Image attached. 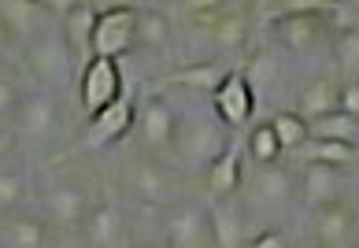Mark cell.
<instances>
[{
	"mask_svg": "<svg viewBox=\"0 0 359 248\" xmlns=\"http://www.w3.org/2000/svg\"><path fill=\"white\" fill-rule=\"evenodd\" d=\"M226 145H230V137H226V126L219 119L201 111H185L178 115V134L167 163L175 167L178 178H204Z\"/></svg>",
	"mask_w": 359,
	"mask_h": 248,
	"instance_id": "obj_1",
	"label": "cell"
},
{
	"mask_svg": "<svg viewBox=\"0 0 359 248\" xmlns=\"http://www.w3.org/2000/svg\"><path fill=\"white\" fill-rule=\"evenodd\" d=\"M230 74L215 60H201V63H189V67H178L175 74H167L163 82L167 85H185V89H201V93H215L222 85V78Z\"/></svg>",
	"mask_w": 359,
	"mask_h": 248,
	"instance_id": "obj_21",
	"label": "cell"
},
{
	"mask_svg": "<svg viewBox=\"0 0 359 248\" xmlns=\"http://www.w3.org/2000/svg\"><path fill=\"white\" fill-rule=\"evenodd\" d=\"M26 63H30V71L37 74V82L41 89H63L74 78L78 63L71 56L67 41H63V30H41L34 34L30 41H26Z\"/></svg>",
	"mask_w": 359,
	"mask_h": 248,
	"instance_id": "obj_3",
	"label": "cell"
},
{
	"mask_svg": "<svg viewBox=\"0 0 359 248\" xmlns=\"http://www.w3.org/2000/svg\"><path fill=\"white\" fill-rule=\"evenodd\" d=\"M134 115H137V104L130 93H123L115 104H108L104 111H97L89 119V130H86V149H108V145H118L130 130H134Z\"/></svg>",
	"mask_w": 359,
	"mask_h": 248,
	"instance_id": "obj_11",
	"label": "cell"
},
{
	"mask_svg": "<svg viewBox=\"0 0 359 248\" xmlns=\"http://www.w3.org/2000/svg\"><path fill=\"white\" fill-rule=\"evenodd\" d=\"M271 130H274V137H278V145H282V152H297L304 141H308V126H304L292 111H282V115H274L271 119Z\"/></svg>",
	"mask_w": 359,
	"mask_h": 248,
	"instance_id": "obj_29",
	"label": "cell"
},
{
	"mask_svg": "<svg viewBox=\"0 0 359 248\" xmlns=\"http://www.w3.org/2000/svg\"><path fill=\"white\" fill-rule=\"evenodd\" d=\"M26 174L19 167H0V212H11L26 200Z\"/></svg>",
	"mask_w": 359,
	"mask_h": 248,
	"instance_id": "obj_30",
	"label": "cell"
},
{
	"mask_svg": "<svg viewBox=\"0 0 359 248\" xmlns=\"http://www.w3.org/2000/svg\"><path fill=\"white\" fill-rule=\"evenodd\" d=\"M126 93V67L123 60H104V56H93L82 71H78V100H82V111L97 115L104 111L108 104H115L118 97Z\"/></svg>",
	"mask_w": 359,
	"mask_h": 248,
	"instance_id": "obj_5",
	"label": "cell"
},
{
	"mask_svg": "<svg viewBox=\"0 0 359 248\" xmlns=\"http://www.w3.org/2000/svg\"><path fill=\"white\" fill-rule=\"evenodd\" d=\"M334 60H337V74L341 85L359 82V30H344L334 45Z\"/></svg>",
	"mask_w": 359,
	"mask_h": 248,
	"instance_id": "obj_27",
	"label": "cell"
},
{
	"mask_svg": "<svg viewBox=\"0 0 359 248\" xmlns=\"http://www.w3.org/2000/svg\"><path fill=\"white\" fill-rule=\"evenodd\" d=\"M97 4H71L63 15V41H67L71 56L78 63V71L93 60L89 56V41H93V26H97Z\"/></svg>",
	"mask_w": 359,
	"mask_h": 248,
	"instance_id": "obj_17",
	"label": "cell"
},
{
	"mask_svg": "<svg viewBox=\"0 0 359 248\" xmlns=\"http://www.w3.org/2000/svg\"><path fill=\"white\" fill-rule=\"evenodd\" d=\"M308 137L355 145V141H359V119H352V115H344V111H330V115H323V119L308 123Z\"/></svg>",
	"mask_w": 359,
	"mask_h": 248,
	"instance_id": "obj_23",
	"label": "cell"
},
{
	"mask_svg": "<svg viewBox=\"0 0 359 248\" xmlns=\"http://www.w3.org/2000/svg\"><path fill=\"white\" fill-rule=\"evenodd\" d=\"M337 104H341V82H337V78H315V82H308L300 89L297 111H292V115L308 126L315 119H323V115L337 111Z\"/></svg>",
	"mask_w": 359,
	"mask_h": 248,
	"instance_id": "obj_18",
	"label": "cell"
},
{
	"mask_svg": "<svg viewBox=\"0 0 359 248\" xmlns=\"http://www.w3.org/2000/svg\"><path fill=\"white\" fill-rule=\"evenodd\" d=\"M170 41V19L159 8H137V45L163 48Z\"/></svg>",
	"mask_w": 359,
	"mask_h": 248,
	"instance_id": "obj_26",
	"label": "cell"
},
{
	"mask_svg": "<svg viewBox=\"0 0 359 248\" xmlns=\"http://www.w3.org/2000/svg\"><path fill=\"white\" fill-rule=\"evenodd\" d=\"M60 123V97L52 89H41L37 85L34 93H26L19 100V111H15V126L22 137L30 141H45L52 137V130Z\"/></svg>",
	"mask_w": 359,
	"mask_h": 248,
	"instance_id": "obj_12",
	"label": "cell"
},
{
	"mask_svg": "<svg viewBox=\"0 0 359 248\" xmlns=\"http://www.w3.org/2000/svg\"><path fill=\"white\" fill-rule=\"evenodd\" d=\"M163 244L167 248H215L211 244V223L208 207L201 200H178L167 207L163 223Z\"/></svg>",
	"mask_w": 359,
	"mask_h": 248,
	"instance_id": "obj_7",
	"label": "cell"
},
{
	"mask_svg": "<svg viewBox=\"0 0 359 248\" xmlns=\"http://www.w3.org/2000/svg\"><path fill=\"white\" fill-rule=\"evenodd\" d=\"M0 149H4V145H0Z\"/></svg>",
	"mask_w": 359,
	"mask_h": 248,
	"instance_id": "obj_37",
	"label": "cell"
},
{
	"mask_svg": "<svg viewBox=\"0 0 359 248\" xmlns=\"http://www.w3.org/2000/svg\"><path fill=\"white\" fill-rule=\"evenodd\" d=\"M355 145H341V141H318V137H308L304 145L297 149V156L308 163H326V167H341V163H352L355 160Z\"/></svg>",
	"mask_w": 359,
	"mask_h": 248,
	"instance_id": "obj_24",
	"label": "cell"
},
{
	"mask_svg": "<svg viewBox=\"0 0 359 248\" xmlns=\"http://www.w3.org/2000/svg\"><path fill=\"white\" fill-rule=\"evenodd\" d=\"M241 74H245V82H248V85H252V82H271V78L278 74V60L267 56V52H256V56L248 60V67H245Z\"/></svg>",
	"mask_w": 359,
	"mask_h": 248,
	"instance_id": "obj_31",
	"label": "cell"
},
{
	"mask_svg": "<svg viewBox=\"0 0 359 248\" xmlns=\"http://www.w3.org/2000/svg\"><path fill=\"white\" fill-rule=\"evenodd\" d=\"M211 111L222 126H245L256 111V97H252V85L245 82L241 71H230L222 78V85L211 93Z\"/></svg>",
	"mask_w": 359,
	"mask_h": 248,
	"instance_id": "obj_13",
	"label": "cell"
},
{
	"mask_svg": "<svg viewBox=\"0 0 359 248\" xmlns=\"http://www.w3.org/2000/svg\"><path fill=\"white\" fill-rule=\"evenodd\" d=\"M137 48V4H104L93 26L89 56L123 60Z\"/></svg>",
	"mask_w": 359,
	"mask_h": 248,
	"instance_id": "obj_2",
	"label": "cell"
},
{
	"mask_svg": "<svg viewBox=\"0 0 359 248\" xmlns=\"http://www.w3.org/2000/svg\"><path fill=\"white\" fill-rule=\"evenodd\" d=\"M285 15H274V37L292 52H308L326 34V4H285Z\"/></svg>",
	"mask_w": 359,
	"mask_h": 248,
	"instance_id": "obj_6",
	"label": "cell"
},
{
	"mask_svg": "<svg viewBox=\"0 0 359 248\" xmlns=\"http://www.w3.org/2000/svg\"><path fill=\"white\" fill-rule=\"evenodd\" d=\"M130 186L144 204H156V207H170L182 200V178L175 174V167L163 160H152V156H137L134 171H130Z\"/></svg>",
	"mask_w": 359,
	"mask_h": 248,
	"instance_id": "obj_8",
	"label": "cell"
},
{
	"mask_svg": "<svg viewBox=\"0 0 359 248\" xmlns=\"http://www.w3.org/2000/svg\"><path fill=\"white\" fill-rule=\"evenodd\" d=\"M289 193H292V174L285 171V167H278V163L256 167V171L248 174V181H245V197L256 207H263V204L282 207L289 200Z\"/></svg>",
	"mask_w": 359,
	"mask_h": 248,
	"instance_id": "obj_15",
	"label": "cell"
},
{
	"mask_svg": "<svg viewBox=\"0 0 359 248\" xmlns=\"http://www.w3.org/2000/svg\"><path fill=\"white\" fill-rule=\"evenodd\" d=\"M241 181H245V149L230 141L219 160L211 163V171L204 174V186L211 189V197H237Z\"/></svg>",
	"mask_w": 359,
	"mask_h": 248,
	"instance_id": "obj_16",
	"label": "cell"
},
{
	"mask_svg": "<svg viewBox=\"0 0 359 248\" xmlns=\"http://www.w3.org/2000/svg\"><path fill=\"white\" fill-rule=\"evenodd\" d=\"M37 11H41V4H30V0H4V4H0V26L8 30V37L30 41Z\"/></svg>",
	"mask_w": 359,
	"mask_h": 248,
	"instance_id": "obj_25",
	"label": "cell"
},
{
	"mask_svg": "<svg viewBox=\"0 0 359 248\" xmlns=\"http://www.w3.org/2000/svg\"><path fill=\"white\" fill-rule=\"evenodd\" d=\"M245 248H285V237L278 230H267V233H256V237H248Z\"/></svg>",
	"mask_w": 359,
	"mask_h": 248,
	"instance_id": "obj_34",
	"label": "cell"
},
{
	"mask_svg": "<svg viewBox=\"0 0 359 248\" xmlns=\"http://www.w3.org/2000/svg\"><path fill=\"white\" fill-rule=\"evenodd\" d=\"M134 130H137V145L141 156H152V160H170V149H175V134H178V111L175 104L163 97H149L137 104L134 115Z\"/></svg>",
	"mask_w": 359,
	"mask_h": 248,
	"instance_id": "obj_4",
	"label": "cell"
},
{
	"mask_svg": "<svg viewBox=\"0 0 359 248\" xmlns=\"http://www.w3.org/2000/svg\"><path fill=\"white\" fill-rule=\"evenodd\" d=\"M208 223H211V244L215 248H245V207L241 193L237 197H215L208 204Z\"/></svg>",
	"mask_w": 359,
	"mask_h": 248,
	"instance_id": "obj_14",
	"label": "cell"
},
{
	"mask_svg": "<svg viewBox=\"0 0 359 248\" xmlns=\"http://www.w3.org/2000/svg\"><path fill=\"white\" fill-rule=\"evenodd\" d=\"M300 189H304V197H308V204H311V207H323V204L341 200L344 178H341L337 167L308 163V167H304V178H300Z\"/></svg>",
	"mask_w": 359,
	"mask_h": 248,
	"instance_id": "obj_19",
	"label": "cell"
},
{
	"mask_svg": "<svg viewBox=\"0 0 359 248\" xmlns=\"http://www.w3.org/2000/svg\"><path fill=\"white\" fill-rule=\"evenodd\" d=\"M141 248H167L163 241H149V244H141Z\"/></svg>",
	"mask_w": 359,
	"mask_h": 248,
	"instance_id": "obj_36",
	"label": "cell"
},
{
	"mask_svg": "<svg viewBox=\"0 0 359 248\" xmlns=\"http://www.w3.org/2000/svg\"><path fill=\"white\" fill-rule=\"evenodd\" d=\"M8 41H11V37H8V30H4V26H0V52L8 48Z\"/></svg>",
	"mask_w": 359,
	"mask_h": 248,
	"instance_id": "obj_35",
	"label": "cell"
},
{
	"mask_svg": "<svg viewBox=\"0 0 359 248\" xmlns=\"http://www.w3.org/2000/svg\"><path fill=\"white\" fill-rule=\"evenodd\" d=\"M311 233L318 248H359V207L348 200L323 204L315 212Z\"/></svg>",
	"mask_w": 359,
	"mask_h": 248,
	"instance_id": "obj_9",
	"label": "cell"
},
{
	"mask_svg": "<svg viewBox=\"0 0 359 248\" xmlns=\"http://www.w3.org/2000/svg\"><path fill=\"white\" fill-rule=\"evenodd\" d=\"M248 156H252V163L256 167H271V163H278V156H282V145H278V137H274V130H271V123H259L256 130L248 134V149H245Z\"/></svg>",
	"mask_w": 359,
	"mask_h": 248,
	"instance_id": "obj_28",
	"label": "cell"
},
{
	"mask_svg": "<svg viewBox=\"0 0 359 248\" xmlns=\"http://www.w3.org/2000/svg\"><path fill=\"white\" fill-rule=\"evenodd\" d=\"M19 89L8 82V78H0V119H11V115L19 111Z\"/></svg>",
	"mask_w": 359,
	"mask_h": 248,
	"instance_id": "obj_32",
	"label": "cell"
},
{
	"mask_svg": "<svg viewBox=\"0 0 359 248\" xmlns=\"http://www.w3.org/2000/svg\"><path fill=\"white\" fill-rule=\"evenodd\" d=\"M97 207L93 193L86 186H71V181H60L52 186L45 197H41V212H45V223L60 226V230H78L86 226L89 212Z\"/></svg>",
	"mask_w": 359,
	"mask_h": 248,
	"instance_id": "obj_10",
	"label": "cell"
},
{
	"mask_svg": "<svg viewBox=\"0 0 359 248\" xmlns=\"http://www.w3.org/2000/svg\"><path fill=\"white\" fill-rule=\"evenodd\" d=\"M337 111H344V115H352V119H359V82L341 85V104H337Z\"/></svg>",
	"mask_w": 359,
	"mask_h": 248,
	"instance_id": "obj_33",
	"label": "cell"
},
{
	"mask_svg": "<svg viewBox=\"0 0 359 248\" xmlns=\"http://www.w3.org/2000/svg\"><path fill=\"white\" fill-rule=\"evenodd\" d=\"M86 237L93 248H115L118 237H123V212L111 200H97V207L86 219Z\"/></svg>",
	"mask_w": 359,
	"mask_h": 248,
	"instance_id": "obj_20",
	"label": "cell"
},
{
	"mask_svg": "<svg viewBox=\"0 0 359 248\" xmlns=\"http://www.w3.org/2000/svg\"><path fill=\"white\" fill-rule=\"evenodd\" d=\"M4 248H48V223L41 219H8L0 226Z\"/></svg>",
	"mask_w": 359,
	"mask_h": 248,
	"instance_id": "obj_22",
	"label": "cell"
}]
</instances>
